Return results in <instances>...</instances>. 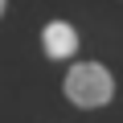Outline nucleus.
Returning <instances> with one entry per match:
<instances>
[{"label":"nucleus","instance_id":"3","mask_svg":"<svg viewBox=\"0 0 123 123\" xmlns=\"http://www.w3.org/2000/svg\"><path fill=\"white\" fill-rule=\"evenodd\" d=\"M4 8H8V0H0V17H4Z\"/></svg>","mask_w":123,"mask_h":123},{"label":"nucleus","instance_id":"2","mask_svg":"<svg viewBox=\"0 0 123 123\" xmlns=\"http://www.w3.org/2000/svg\"><path fill=\"white\" fill-rule=\"evenodd\" d=\"M78 45H82L78 29H74L70 21H62V17L41 29V53H45V62H70V57L78 53Z\"/></svg>","mask_w":123,"mask_h":123},{"label":"nucleus","instance_id":"1","mask_svg":"<svg viewBox=\"0 0 123 123\" xmlns=\"http://www.w3.org/2000/svg\"><path fill=\"white\" fill-rule=\"evenodd\" d=\"M62 94L78 111H98L115 98V74L103 62H74L62 78Z\"/></svg>","mask_w":123,"mask_h":123}]
</instances>
